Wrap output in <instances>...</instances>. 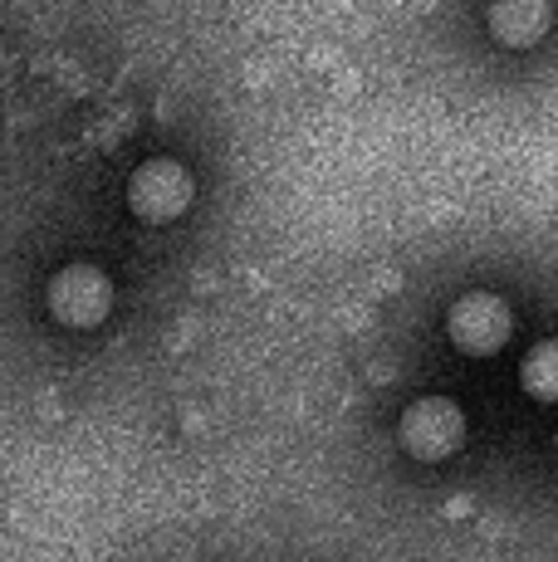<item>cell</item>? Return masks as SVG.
Listing matches in <instances>:
<instances>
[{
  "label": "cell",
  "mask_w": 558,
  "mask_h": 562,
  "mask_svg": "<svg viewBox=\"0 0 558 562\" xmlns=\"http://www.w3.org/2000/svg\"><path fill=\"white\" fill-rule=\"evenodd\" d=\"M45 304L59 328H99L113 308V279L99 265H64L49 279Z\"/></svg>",
  "instance_id": "cell-1"
},
{
  "label": "cell",
  "mask_w": 558,
  "mask_h": 562,
  "mask_svg": "<svg viewBox=\"0 0 558 562\" xmlns=\"http://www.w3.org/2000/svg\"><path fill=\"white\" fill-rule=\"evenodd\" d=\"M397 440L412 460H446L466 440V416L450 396H416L397 420Z\"/></svg>",
  "instance_id": "cell-2"
},
{
  "label": "cell",
  "mask_w": 558,
  "mask_h": 562,
  "mask_svg": "<svg viewBox=\"0 0 558 562\" xmlns=\"http://www.w3.org/2000/svg\"><path fill=\"white\" fill-rule=\"evenodd\" d=\"M191 196H197V181H191V171L171 157L143 161V167L127 177V211L147 225L177 221V215L191 205Z\"/></svg>",
  "instance_id": "cell-3"
},
{
  "label": "cell",
  "mask_w": 558,
  "mask_h": 562,
  "mask_svg": "<svg viewBox=\"0 0 558 562\" xmlns=\"http://www.w3.org/2000/svg\"><path fill=\"white\" fill-rule=\"evenodd\" d=\"M446 333L460 352H470V358H490V352H500L514 333L510 304H504L500 294H490V289H470V294H460L456 304H450Z\"/></svg>",
  "instance_id": "cell-4"
},
{
  "label": "cell",
  "mask_w": 558,
  "mask_h": 562,
  "mask_svg": "<svg viewBox=\"0 0 558 562\" xmlns=\"http://www.w3.org/2000/svg\"><path fill=\"white\" fill-rule=\"evenodd\" d=\"M490 30H495L500 45L524 49V45H539L554 25V10L544 0H504V5H490Z\"/></svg>",
  "instance_id": "cell-5"
},
{
  "label": "cell",
  "mask_w": 558,
  "mask_h": 562,
  "mask_svg": "<svg viewBox=\"0 0 558 562\" xmlns=\"http://www.w3.org/2000/svg\"><path fill=\"white\" fill-rule=\"evenodd\" d=\"M524 386L534 392V402H554L558 396V348L554 342H539L524 362Z\"/></svg>",
  "instance_id": "cell-6"
}]
</instances>
